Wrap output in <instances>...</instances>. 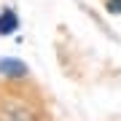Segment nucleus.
<instances>
[{
  "instance_id": "f257e3e1",
  "label": "nucleus",
  "mask_w": 121,
  "mask_h": 121,
  "mask_svg": "<svg viewBox=\"0 0 121 121\" xmlns=\"http://www.w3.org/2000/svg\"><path fill=\"white\" fill-rule=\"evenodd\" d=\"M0 75L24 78V75H27V65H24L22 59H0Z\"/></svg>"
},
{
  "instance_id": "f03ea898",
  "label": "nucleus",
  "mask_w": 121,
  "mask_h": 121,
  "mask_svg": "<svg viewBox=\"0 0 121 121\" xmlns=\"http://www.w3.org/2000/svg\"><path fill=\"white\" fill-rule=\"evenodd\" d=\"M16 30H19V16L11 8H5L3 13H0V35H11Z\"/></svg>"
},
{
  "instance_id": "7ed1b4c3",
  "label": "nucleus",
  "mask_w": 121,
  "mask_h": 121,
  "mask_svg": "<svg viewBox=\"0 0 121 121\" xmlns=\"http://www.w3.org/2000/svg\"><path fill=\"white\" fill-rule=\"evenodd\" d=\"M108 11L110 13H121V0H108Z\"/></svg>"
}]
</instances>
